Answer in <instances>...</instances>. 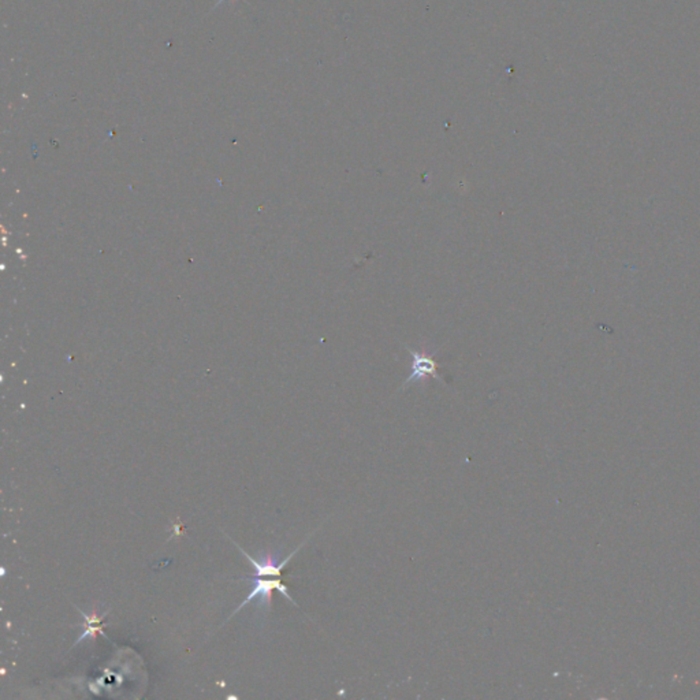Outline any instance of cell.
Instances as JSON below:
<instances>
[{
	"label": "cell",
	"instance_id": "6da1fadb",
	"mask_svg": "<svg viewBox=\"0 0 700 700\" xmlns=\"http://www.w3.org/2000/svg\"><path fill=\"white\" fill-rule=\"evenodd\" d=\"M274 591H279L285 598H288L290 602L293 603L294 606H297V603L294 602L293 598L290 597V594L288 592V587L285 586L280 579L278 577H255L253 580V586H252V589L249 592V595L246 597L244 602L241 603L233 613L237 614L243 607H245L246 604L252 602L255 598H259V604L261 607H265V609H271V602H273V592Z\"/></svg>",
	"mask_w": 700,
	"mask_h": 700
},
{
	"label": "cell",
	"instance_id": "3957f363",
	"mask_svg": "<svg viewBox=\"0 0 700 700\" xmlns=\"http://www.w3.org/2000/svg\"><path fill=\"white\" fill-rule=\"evenodd\" d=\"M78 610H80V609H78ZM80 612H81L82 617L85 619V622H83V628H85V629H83L82 635L80 636V637H78L76 641H74V646H73V647H76L77 644H80L82 640H85V639L95 640V639L98 637V635H101L103 637H106L107 640H110V637L106 635V634L103 632V629H101V628H103V625H104V624H103V619H106L107 612H104L101 616H98V612H93V613H91V614H86V613H83L82 610H80Z\"/></svg>",
	"mask_w": 700,
	"mask_h": 700
},
{
	"label": "cell",
	"instance_id": "277c9868",
	"mask_svg": "<svg viewBox=\"0 0 700 700\" xmlns=\"http://www.w3.org/2000/svg\"><path fill=\"white\" fill-rule=\"evenodd\" d=\"M223 1H225V0H219V1H218V3H216V6H215V7H218V6H219V4H222V3H223ZM244 1H246V0H244ZM215 7H213V9H215Z\"/></svg>",
	"mask_w": 700,
	"mask_h": 700
},
{
	"label": "cell",
	"instance_id": "7a4b0ae2",
	"mask_svg": "<svg viewBox=\"0 0 700 700\" xmlns=\"http://www.w3.org/2000/svg\"><path fill=\"white\" fill-rule=\"evenodd\" d=\"M407 349L409 355L412 356V372L407 376L404 385L401 386V390L407 389V386L412 383L424 380L428 376H432L434 379L445 383V380L438 375V364L434 358L430 357L428 355H424V353L410 349L407 345Z\"/></svg>",
	"mask_w": 700,
	"mask_h": 700
}]
</instances>
